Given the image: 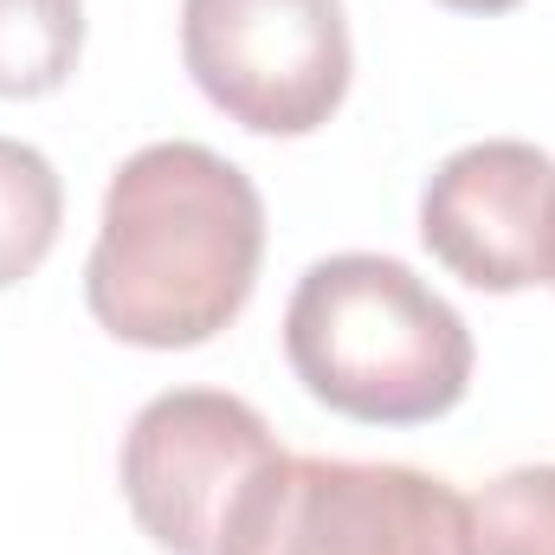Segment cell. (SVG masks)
Listing matches in <instances>:
<instances>
[{
  "label": "cell",
  "mask_w": 555,
  "mask_h": 555,
  "mask_svg": "<svg viewBox=\"0 0 555 555\" xmlns=\"http://www.w3.org/2000/svg\"><path fill=\"white\" fill-rule=\"evenodd\" d=\"M259 259L266 201L253 175L207 142H149L111 175L85 304L117 343L201 349L246 310Z\"/></svg>",
  "instance_id": "cell-1"
},
{
  "label": "cell",
  "mask_w": 555,
  "mask_h": 555,
  "mask_svg": "<svg viewBox=\"0 0 555 555\" xmlns=\"http://www.w3.org/2000/svg\"><path fill=\"white\" fill-rule=\"evenodd\" d=\"M284 356L310 401L369 426H420L452 414L472 388L465 317L382 253H336L297 278Z\"/></svg>",
  "instance_id": "cell-2"
},
{
  "label": "cell",
  "mask_w": 555,
  "mask_h": 555,
  "mask_svg": "<svg viewBox=\"0 0 555 555\" xmlns=\"http://www.w3.org/2000/svg\"><path fill=\"white\" fill-rule=\"evenodd\" d=\"M266 414L220 388L155 395L124 433V498L168 555H227L240 517L278 472Z\"/></svg>",
  "instance_id": "cell-3"
},
{
  "label": "cell",
  "mask_w": 555,
  "mask_h": 555,
  "mask_svg": "<svg viewBox=\"0 0 555 555\" xmlns=\"http://www.w3.org/2000/svg\"><path fill=\"white\" fill-rule=\"evenodd\" d=\"M181 59L253 137H310L349 98L343 0H181Z\"/></svg>",
  "instance_id": "cell-4"
},
{
  "label": "cell",
  "mask_w": 555,
  "mask_h": 555,
  "mask_svg": "<svg viewBox=\"0 0 555 555\" xmlns=\"http://www.w3.org/2000/svg\"><path fill=\"white\" fill-rule=\"evenodd\" d=\"M227 555H465V504L414 465L284 452Z\"/></svg>",
  "instance_id": "cell-5"
},
{
  "label": "cell",
  "mask_w": 555,
  "mask_h": 555,
  "mask_svg": "<svg viewBox=\"0 0 555 555\" xmlns=\"http://www.w3.org/2000/svg\"><path fill=\"white\" fill-rule=\"evenodd\" d=\"M420 240L478 291L555 278V162L537 142L491 137L446 155L420 194Z\"/></svg>",
  "instance_id": "cell-6"
},
{
  "label": "cell",
  "mask_w": 555,
  "mask_h": 555,
  "mask_svg": "<svg viewBox=\"0 0 555 555\" xmlns=\"http://www.w3.org/2000/svg\"><path fill=\"white\" fill-rule=\"evenodd\" d=\"M85 0H0V98H46L78 72Z\"/></svg>",
  "instance_id": "cell-7"
},
{
  "label": "cell",
  "mask_w": 555,
  "mask_h": 555,
  "mask_svg": "<svg viewBox=\"0 0 555 555\" xmlns=\"http://www.w3.org/2000/svg\"><path fill=\"white\" fill-rule=\"evenodd\" d=\"M59 220H65V188L52 162L33 142L0 137V291L46 266V253L59 246Z\"/></svg>",
  "instance_id": "cell-8"
},
{
  "label": "cell",
  "mask_w": 555,
  "mask_h": 555,
  "mask_svg": "<svg viewBox=\"0 0 555 555\" xmlns=\"http://www.w3.org/2000/svg\"><path fill=\"white\" fill-rule=\"evenodd\" d=\"M465 555H555V465H517L465 504Z\"/></svg>",
  "instance_id": "cell-9"
},
{
  "label": "cell",
  "mask_w": 555,
  "mask_h": 555,
  "mask_svg": "<svg viewBox=\"0 0 555 555\" xmlns=\"http://www.w3.org/2000/svg\"><path fill=\"white\" fill-rule=\"evenodd\" d=\"M439 7H459V13H504V7H517V0H439Z\"/></svg>",
  "instance_id": "cell-10"
},
{
  "label": "cell",
  "mask_w": 555,
  "mask_h": 555,
  "mask_svg": "<svg viewBox=\"0 0 555 555\" xmlns=\"http://www.w3.org/2000/svg\"><path fill=\"white\" fill-rule=\"evenodd\" d=\"M550 284H555V278H550Z\"/></svg>",
  "instance_id": "cell-11"
}]
</instances>
